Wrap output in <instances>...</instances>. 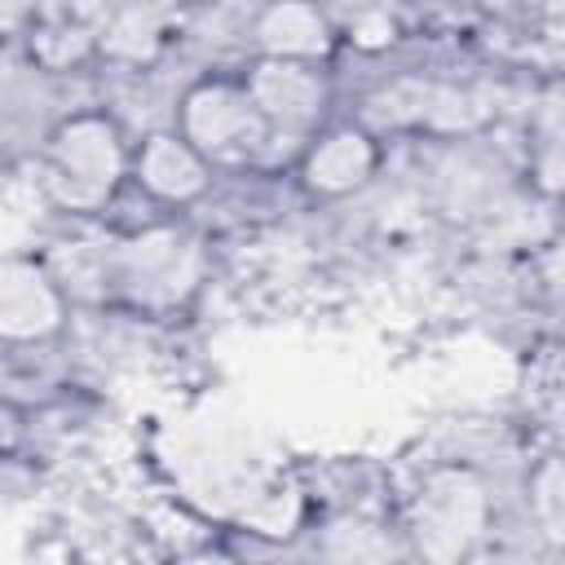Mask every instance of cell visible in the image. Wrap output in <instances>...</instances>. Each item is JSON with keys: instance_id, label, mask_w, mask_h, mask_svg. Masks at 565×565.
<instances>
[{"instance_id": "cell-1", "label": "cell", "mask_w": 565, "mask_h": 565, "mask_svg": "<svg viewBox=\"0 0 565 565\" xmlns=\"http://www.w3.org/2000/svg\"><path fill=\"white\" fill-rule=\"evenodd\" d=\"M207 278V243L181 221H150L102 256V296L141 318L181 313Z\"/></svg>"}, {"instance_id": "cell-2", "label": "cell", "mask_w": 565, "mask_h": 565, "mask_svg": "<svg viewBox=\"0 0 565 565\" xmlns=\"http://www.w3.org/2000/svg\"><path fill=\"white\" fill-rule=\"evenodd\" d=\"M128 154L132 141L110 110L88 106L62 115L40 150L49 203L66 216H102L128 185Z\"/></svg>"}, {"instance_id": "cell-3", "label": "cell", "mask_w": 565, "mask_h": 565, "mask_svg": "<svg viewBox=\"0 0 565 565\" xmlns=\"http://www.w3.org/2000/svg\"><path fill=\"white\" fill-rule=\"evenodd\" d=\"M490 516L494 503L486 477L468 463H441L406 499V556L419 565H463L481 547Z\"/></svg>"}, {"instance_id": "cell-4", "label": "cell", "mask_w": 565, "mask_h": 565, "mask_svg": "<svg viewBox=\"0 0 565 565\" xmlns=\"http://www.w3.org/2000/svg\"><path fill=\"white\" fill-rule=\"evenodd\" d=\"M172 128L207 159L212 172H238L260 163L274 141L265 119L256 115L247 88L238 75H199L194 84H185V93L177 97V119Z\"/></svg>"}, {"instance_id": "cell-5", "label": "cell", "mask_w": 565, "mask_h": 565, "mask_svg": "<svg viewBox=\"0 0 565 565\" xmlns=\"http://www.w3.org/2000/svg\"><path fill=\"white\" fill-rule=\"evenodd\" d=\"M256 115L269 128V141L282 146L291 141V159L296 150L322 132L331 124V106H335V84L327 62H305V57H256L238 71Z\"/></svg>"}, {"instance_id": "cell-6", "label": "cell", "mask_w": 565, "mask_h": 565, "mask_svg": "<svg viewBox=\"0 0 565 565\" xmlns=\"http://www.w3.org/2000/svg\"><path fill=\"white\" fill-rule=\"evenodd\" d=\"M384 163V141L371 132L362 119H331L322 132H313L296 159H291V181L305 199L313 203H335L375 181Z\"/></svg>"}, {"instance_id": "cell-7", "label": "cell", "mask_w": 565, "mask_h": 565, "mask_svg": "<svg viewBox=\"0 0 565 565\" xmlns=\"http://www.w3.org/2000/svg\"><path fill=\"white\" fill-rule=\"evenodd\" d=\"M66 318H71V287L49 260L31 252L0 256V344L9 349L49 344L66 331Z\"/></svg>"}, {"instance_id": "cell-8", "label": "cell", "mask_w": 565, "mask_h": 565, "mask_svg": "<svg viewBox=\"0 0 565 565\" xmlns=\"http://www.w3.org/2000/svg\"><path fill=\"white\" fill-rule=\"evenodd\" d=\"M212 168L207 159L177 132V128H154L141 141H132L128 154V181L159 207L185 212L212 190Z\"/></svg>"}, {"instance_id": "cell-9", "label": "cell", "mask_w": 565, "mask_h": 565, "mask_svg": "<svg viewBox=\"0 0 565 565\" xmlns=\"http://www.w3.org/2000/svg\"><path fill=\"white\" fill-rule=\"evenodd\" d=\"M252 44L256 57H305V62H327L335 44V26L322 9L313 4H269L256 9L252 22Z\"/></svg>"}, {"instance_id": "cell-10", "label": "cell", "mask_w": 565, "mask_h": 565, "mask_svg": "<svg viewBox=\"0 0 565 565\" xmlns=\"http://www.w3.org/2000/svg\"><path fill=\"white\" fill-rule=\"evenodd\" d=\"M388 110L384 124L393 128H433V132H459V128H477V102L463 88L437 84V79H397L384 93Z\"/></svg>"}, {"instance_id": "cell-11", "label": "cell", "mask_w": 565, "mask_h": 565, "mask_svg": "<svg viewBox=\"0 0 565 565\" xmlns=\"http://www.w3.org/2000/svg\"><path fill=\"white\" fill-rule=\"evenodd\" d=\"M22 40L31 62L44 71H71L97 57V26L71 9H35Z\"/></svg>"}, {"instance_id": "cell-12", "label": "cell", "mask_w": 565, "mask_h": 565, "mask_svg": "<svg viewBox=\"0 0 565 565\" xmlns=\"http://www.w3.org/2000/svg\"><path fill=\"white\" fill-rule=\"evenodd\" d=\"M305 565H406V543L397 547L371 521H335L318 534Z\"/></svg>"}, {"instance_id": "cell-13", "label": "cell", "mask_w": 565, "mask_h": 565, "mask_svg": "<svg viewBox=\"0 0 565 565\" xmlns=\"http://www.w3.org/2000/svg\"><path fill=\"white\" fill-rule=\"evenodd\" d=\"M163 22L150 9H115L97 26V57L115 66H150L163 53Z\"/></svg>"}, {"instance_id": "cell-14", "label": "cell", "mask_w": 565, "mask_h": 565, "mask_svg": "<svg viewBox=\"0 0 565 565\" xmlns=\"http://www.w3.org/2000/svg\"><path fill=\"white\" fill-rule=\"evenodd\" d=\"M300 512H305V494L296 486H274L269 494H260V503L247 512V525L256 534H269V539H282L291 534V525H300Z\"/></svg>"}, {"instance_id": "cell-15", "label": "cell", "mask_w": 565, "mask_h": 565, "mask_svg": "<svg viewBox=\"0 0 565 565\" xmlns=\"http://www.w3.org/2000/svg\"><path fill=\"white\" fill-rule=\"evenodd\" d=\"M530 512L543 525V534L556 543L561 539V463H556V455H547L530 472Z\"/></svg>"}, {"instance_id": "cell-16", "label": "cell", "mask_w": 565, "mask_h": 565, "mask_svg": "<svg viewBox=\"0 0 565 565\" xmlns=\"http://www.w3.org/2000/svg\"><path fill=\"white\" fill-rule=\"evenodd\" d=\"M22 446V415L9 397H0V459Z\"/></svg>"}, {"instance_id": "cell-17", "label": "cell", "mask_w": 565, "mask_h": 565, "mask_svg": "<svg viewBox=\"0 0 565 565\" xmlns=\"http://www.w3.org/2000/svg\"><path fill=\"white\" fill-rule=\"evenodd\" d=\"M172 565H243L230 547H221V543H203V547H190V552H181Z\"/></svg>"}]
</instances>
